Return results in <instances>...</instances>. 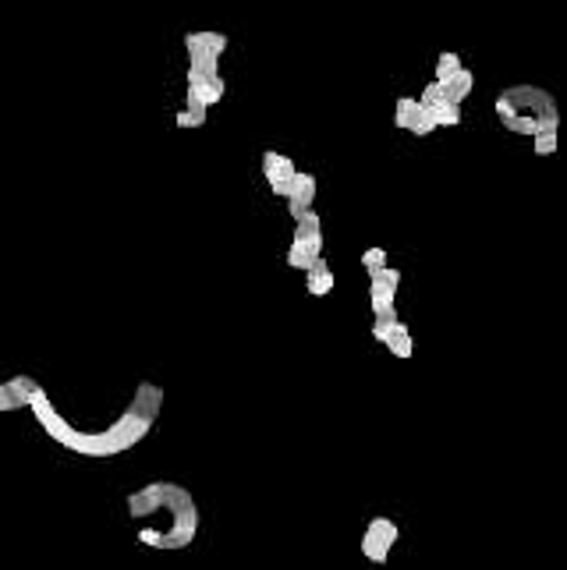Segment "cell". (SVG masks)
I'll return each instance as SVG.
<instances>
[{
  "label": "cell",
  "mask_w": 567,
  "mask_h": 570,
  "mask_svg": "<svg viewBox=\"0 0 567 570\" xmlns=\"http://www.w3.org/2000/svg\"><path fill=\"white\" fill-rule=\"evenodd\" d=\"M11 386L18 389L21 404L32 411V418L39 421V428H43L60 450H71V453H78V457H92V460H106V457L128 453L135 443H142V439L152 432L156 414H159V407H163V389H159L156 382L142 379V382L135 386L131 404L120 411V418H117L113 425H106V428H99V432H82V428H74V425L53 407V400H50V393L43 389L39 379H32V375H14Z\"/></svg>",
  "instance_id": "cell-1"
},
{
  "label": "cell",
  "mask_w": 567,
  "mask_h": 570,
  "mask_svg": "<svg viewBox=\"0 0 567 570\" xmlns=\"http://www.w3.org/2000/svg\"><path fill=\"white\" fill-rule=\"evenodd\" d=\"M128 517L149 520L159 517V528H138V542L149 549H188L198 535V506L195 496L177 481H149L128 496Z\"/></svg>",
  "instance_id": "cell-2"
},
{
  "label": "cell",
  "mask_w": 567,
  "mask_h": 570,
  "mask_svg": "<svg viewBox=\"0 0 567 570\" xmlns=\"http://www.w3.org/2000/svg\"><path fill=\"white\" fill-rule=\"evenodd\" d=\"M184 50H188V110H209L223 99L227 81L220 74V57L227 53V35L223 32H184Z\"/></svg>",
  "instance_id": "cell-3"
},
{
  "label": "cell",
  "mask_w": 567,
  "mask_h": 570,
  "mask_svg": "<svg viewBox=\"0 0 567 570\" xmlns=\"http://www.w3.org/2000/svg\"><path fill=\"white\" fill-rule=\"evenodd\" d=\"M496 117L507 131L514 135H539L546 127H556L560 124V110H556V99L546 92V89H535V85H514V89H503L496 96Z\"/></svg>",
  "instance_id": "cell-4"
},
{
  "label": "cell",
  "mask_w": 567,
  "mask_h": 570,
  "mask_svg": "<svg viewBox=\"0 0 567 570\" xmlns=\"http://www.w3.org/2000/svg\"><path fill=\"white\" fill-rule=\"evenodd\" d=\"M322 258V223L315 216V209H301L294 216V237L287 248V266L291 269H312Z\"/></svg>",
  "instance_id": "cell-5"
},
{
  "label": "cell",
  "mask_w": 567,
  "mask_h": 570,
  "mask_svg": "<svg viewBox=\"0 0 567 570\" xmlns=\"http://www.w3.org/2000/svg\"><path fill=\"white\" fill-rule=\"evenodd\" d=\"M397 287H400V273L390 266H379L369 273V308L372 315H397Z\"/></svg>",
  "instance_id": "cell-6"
},
{
  "label": "cell",
  "mask_w": 567,
  "mask_h": 570,
  "mask_svg": "<svg viewBox=\"0 0 567 570\" xmlns=\"http://www.w3.org/2000/svg\"><path fill=\"white\" fill-rule=\"evenodd\" d=\"M397 538H400V531H397V524L390 517H372L365 535H361V556L369 563H386V556L397 545Z\"/></svg>",
  "instance_id": "cell-7"
},
{
  "label": "cell",
  "mask_w": 567,
  "mask_h": 570,
  "mask_svg": "<svg viewBox=\"0 0 567 570\" xmlns=\"http://www.w3.org/2000/svg\"><path fill=\"white\" fill-rule=\"evenodd\" d=\"M393 124L404 127V131H411V135H418V138H425V135L436 131L432 106H425L422 99H411V96H400V99H397V106H393Z\"/></svg>",
  "instance_id": "cell-8"
},
{
  "label": "cell",
  "mask_w": 567,
  "mask_h": 570,
  "mask_svg": "<svg viewBox=\"0 0 567 570\" xmlns=\"http://www.w3.org/2000/svg\"><path fill=\"white\" fill-rule=\"evenodd\" d=\"M294 159L291 156H284V152H262V177H266V184H269V191L273 195H280L284 198V188H287V181L294 177Z\"/></svg>",
  "instance_id": "cell-9"
},
{
  "label": "cell",
  "mask_w": 567,
  "mask_h": 570,
  "mask_svg": "<svg viewBox=\"0 0 567 570\" xmlns=\"http://www.w3.org/2000/svg\"><path fill=\"white\" fill-rule=\"evenodd\" d=\"M284 202H287L291 220H294L301 209H308V205L315 202V177L305 173V170H294V177H291L287 188H284Z\"/></svg>",
  "instance_id": "cell-10"
},
{
  "label": "cell",
  "mask_w": 567,
  "mask_h": 570,
  "mask_svg": "<svg viewBox=\"0 0 567 570\" xmlns=\"http://www.w3.org/2000/svg\"><path fill=\"white\" fill-rule=\"evenodd\" d=\"M305 276H308V280H305V290H308L312 297H322V294L333 290V269H330L322 258H319L312 269H305Z\"/></svg>",
  "instance_id": "cell-11"
},
{
  "label": "cell",
  "mask_w": 567,
  "mask_h": 570,
  "mask_svg": "<svg viewBox=\"0 0 567 570\" xmlns=\"http://www.w3.org/2000/svg\"><path fill=\"white\" fill-rule=\"evenodd\" d=\"M436 81H439V78H436ZM471 85H475V74H471L468 67H461V71H454L450 78H443V92H447V99L457 103V106H461V99L471 92Z\"/></svg>",
  "instance_id": "cell-12"
},
{
  "label": "cell",
  "mask_w": 567,
  "mask_h": 570,
  "mask_svg": "<svg viewBox=\"0 0 567 570\" xmlns=\"http://www.w3.org/2000/svg\"><path fill=\"white\" fill-rule=\"evenodd\" d=\"M386 347H390V354H397V358H411L415 354V343H411V333H408V326L404 322H397L393 326V333L383 340Z\"/></svg>",
  "instance_id": "cell-13"
},
{
  "label": "cell",
  "mask_w": 567,
  "mask_h": 570,
  "mask_svg": "<svg viewBox=\"0 0 567 570\" xmlns=\"http://www.w3.org/2000/svg\"><path fill=\"white\" fill-rule=\"evenodd\" d=\"M432 117H436V127H457V124H461V110H457V103H450V99L436 103V106H432Z\"/></svg>",
  "instance_id": "cell-14"
},
{
  "label": "cell",
  "mask_w": 567,
  "mask_h": 570,
  "mask_svg": "<svg viewBox=\"0 0 567 570\" xmlns=\"http://www.w3.org/2000/svg\"><path fill=\"white\" fill-rule=\"evenodd\" d=\"M206 120H209V110H188V106H184V110L174 113V124H177V127H202Z\"/></svg>",
  "instance_id": "cell-15"
},
{
  "label": "cell",
  "mask_w": 567,
  "mask_h": 570,
  "mask_svg": "<svg viewBox=\"0 0 567 570\" xmlns=\"http://www.w3.org/2000/svg\"><path fill=\"white\" fill-rule=\"evenodd\" d=\"M535 142H532V149L539 152V156H549V152H556V127H546V131H539V135H532Z\"/></svg>",
  "instance_id": "cell-16"
},
{
  "label": "cell",
  "mask_w": 567,
  "mask_h": 570,
  "mask_svg": "<svg viewBox=\"0 0 567 570\" xmlns=\"http://www.w3.org/2000/svg\"><path fill=\"white\" fill-rule=\"evenodd\" d=\"M464 64H461V57L457 53H439V60H436V78L443 81V78H450L454 71H461Z\"/></svg>",
  "instance_id": "cell-17"
},
{
  "label": "cell",
  "mask_w": 567,
  "mask_h": 570,
  "mask_svg": "<svg viewBox=\"0 0 567 570\" xmlns=\"http://www.w3.org/2000/svg\"><path fill=\"white\" fill-rule=\"evenodd\" d=\"M18 407H25V404H21L18 389L11 386V379H7V382H0V414H4V411H18Z\"/></svg>",
  "instance_id": "cell-18"
},
{
  "label": "cell",
  "mask_w": 567,
  "mask_h": 570,
  "mask_svg": "<svg viewBox=\"0 0 567 570\" xmlns=\"http://www.w3.org/2000/svg\"><path fill=\"white\" fill-rule=\"evenodd\" d=\"M397 322H400L397 315H376V322H372V340H379V343H383V340L393 333V326H397Z\"/></svg>",
  "instance_id": "cell-19"
},
{
  "label": "cell",
  "mask_w": 567,
  "mask_h": 570,
  "mask_svg": "<svg viewBox=\"0 0 567 570\" xmlns=\"http://www.w3.org/2000/svg\"><path fill=\"white\" fill-rule=\"evenodd\" d=\"M418 99H422L425 106H436V103H443V99H447V92H443V81H429V85H425V92H422Z\"/></svg>",
  "instance_id": "cell-20"
},
{
  "label": "cell",
  "mask_w": 567,
  "mask_h": 570,
  "mask_svg": "<svg viewBox=\"0 0 567 570\" xmlns=\"http://www.w3.org/2000/svg\"><path fill=\"white\" fill-rule=\"evenodd\" d=\"M361 266L372 273V269H379V266H386V251L383 248H365L361 251Z\"/></svg>",
  "instance_id": "cell-21"
}]
</instances>
